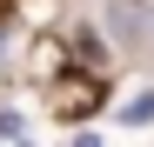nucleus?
I'll return each mask as SVG.
<instances>
[{
    "label": "nucleus",
    "mask_w": 154,
    "mask_h": 147,
    "mask_svg": "<svg viewBox=\"0 0 154 147\" xmlns=\"http://www.w3.org/2000/svg\"><path fill=\"white\" fill-rule=\"evenodd\" d=\"M87 147H94V140H87Z\"/></svg>",
    "instance_id": "nucleus-2"
},
{
    "label": "nucleus",
    "mask_w": 154,
    "mask_h": 147,
    "mask_svg": "<svg viewBox=\"0 0 154 147\" xmlns=\"http://www.w3.org/2000/svg\"><path fill=\"white\" fill-rule=\"evenodd\" d=\"M121 120H127V127H147V120H154V87H141L134 100H121Z\"/></svg>",
    "instance_id": "nucleus-1"
}]
</instances>
